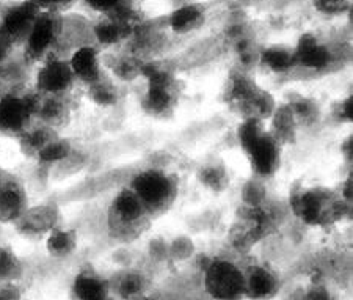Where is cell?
<instances>
[{
	"label": "cell",
	"mask_w": 353,
	"mask_h": 300,
	"mask_svg": "<svg viewBox=\"0 0 353 300\" xmlns=\"http://www.w3.org/2000/svg\"><path fill=\"white\" fill-rule=\"evenodd\" d=\"M239 143L247 152L256 177L269 178L278 172L281 163V145L272 137L270 132H265L263 121L245 118L239 128Z\"/></svg>",
	"instance_id": "1"
},
{
	"label": "cell",
	"mask_w": 353,
	"mask_h": 300,
	"mask_svg": "<svg viewBox=\"0 0 353 300\" xmlns=\"http://www.w3.org/2000/svg\"><path fill=\"white\" fill-rule=\"evenodd\" d=\"M290 208L303 223L310 226H327L338 222L347 212L349 205L332 190L310 188L292 195Z\"/></svg>",
	"instance_id": "2"
},
{
	"label": "cell",
	"mask_w": 353,
	"mask_h": 300,
	"mask_svg": "<svg viewBox=\"0 0 353 300\" xmlns=\"http://www.w3.org/2000/svg\"><path fill=\"white\" fill-rule=\"evenodd\" d=\"M141 74L148 81V90L141 101L145 112L156 118L172 115L179 99V88L174 76L156 63H143Z\"/></svg>",
	"instance_id": "3"
},
{
	"label": "cell",
	"mask_w": 353,
	"mask_h": 300,
	"mask_svg": "<svg viewBox=\"0 0 353 300\" xmlns=\"http://www.w3.org/2000/svg\"><path fill=\"white\" fill-rule=\"evenodd\" d=\"M226 98L239 110L243 112L245 117L261 121L272 117L273 110L276 109L273 96L261 88L253 79L243 74H237L231 79L230 87L226 90Z\"/></svg>",
	"instance_id": "4"
},
{
	"label": "cell",
	"mask_w": 353,
	"mask_h": 300,
	"mask_svg": "<svg viewBox=\"0 0 353 300\" xmlns=\"http://www.w3.org/2000/svg\"><path fill=\"white\" fill-rule=\"evenodd\" d=\"M130 189L143 203L148 214L165 211L176 197V181L161 170H146L137 174Z\"/></svg>",
	"instance_id": "5"
},
{
	"label": "cell",
	"mask_w": 353,
	"mask_h": 300,
	"mask_svg": "<svg viewBox=\"0 0 353 300\" xmlns=\"http://www.w3.org/2000/svg\"><path fill=\"white\" fill-rule=\"evenodd\" d=\"M204 286L215 300H242L245 297L243 270L228 259H214L204 272Z\"/></svg>",
	"instance_id": "6"
},
{
	"label": "cell",
	"mask_w": 353,
	"mask_h": 300,
	"mask_svg": "<svg viewBox=\"0 0 353 300\" xmlns=\"http://www.w3.org/2000/svg\"><path fill=\"white\" fill-rule=\"evenodd\" d=\"M39 99L38 94H5L0 98V134L19 135L30 126L37 117Z\"/></svg>",
	"instance_id": "7"
},
{
	"label": "cell",
	"mask_w": 353,
	"mask_h": 300,
	"mask_svg": "<svg viewBox=\"0 0 353 300\" xmlns=\"http://www.w3.org/2000/svg\"><path fill=\"white\" fill-rule=\"evenodd\" d=\"M61 19L57 13L39 11L35 22L24 38L26 55L30 60H43L48 57L61 37Z\"/></svg>",
	"instance_id": "8"
},
{
	"label": "cell",
	"mask_w": 353,
	"mask_h": 300,
	"mask_svg": "<svg viewBox=\"0 0 353 300\" xmlns=\"http://www.w3.org/2000/svg\"><path fill=\"white\" fill-rule=\"evenodd\" d=\"M76 79L72 76L68 60L49 54L44 57L35 76V88L39 94L59 96L65 94L72 87Z\"/></svg>",
	"instance_id": "9"
},
{
	"label": "cell",
	"mask_w": 353,
	"mask_h": 300,
	"mask_svg": "<svg viewBox=\"0 0 353 300\" xmlns=\"http://www.w3.org/2000/svg\"><path fill=\"white\" fill-rule=\"evenodd\" d=\"M38 14L39 10L30 0L10 5L0 18V37L7 39L10 44L16 39H24Z\"/></svg>",
	"instance_id": "10"
},
{
	"label": "cell",
	"mask_w": 353,
	"mask_h": 300,
	"mask_svg": "<svg viewBox=\"0 0 353 300\" xmlns=\"http://www.w3.org/2000/svg\"><path fill=\"white\" fill-rule=\"evenodd\" d=\"M146 214V208L132 189H124L119 192L110 208L112 223L121 233H129V231L135 230V226L143 222Z\"/></svg>",
	"instance_id": "11"
},
{
	"label": "cell",
	"mask_w": 353,
	"mask_h": 300,
	"mask_svg": "<svg viewBox=\"0 0 353 300\" xmlns=\"http://www.w3.org/2000/svg\"><path fill=\"white\" fill-rule=\"evenodd\" d=\"M60 222L59 208L52 203H39L37 206H27L24 214L14 223L22 236L35 237L48 234Z\"/></svg>",
	"instance_id": "12"
},
{
	"label": "cell",
	"mask_w": 353,
	"mask_h": 300,
	"mask_svg": "<svg viewBox=\"0 0 353 300\" xmlns=\"http://www.w3.org/2000/svg\"><path fill=\"white\" fill-rule=\"evenodd\" d=\"M27 201L26 188L18 178L10 174L0 186V223L14 225L18 222L28 206Z\"/></svg>",
	"instance_id": "13"
},
{
	"label": "cell",
	"mask_w": 353,
	"mask_h": 300,
	"mask_svg": "<svg viewBox=\"0 0 353 300\" xmlns=\"http://www.w3.org/2000/svg\"><path fill=\"white\" fill-rule=\"evenodd\" d=\"M294 55L297 65L314 71L325 70L333 61L332 49L312 33H306L299 39L297 46L294 49Z\"/></svg>",
	"instance_id": "14"
},
{
	"label": "cell",
	"mask_w": 353,
	"mask_h": 300,
	"mask_svg": "<svg viewBox=\"0 0 353 300\" xmlns=\"http://www.w3.org/2000/svg\"><path fill=\"white\" fill-rule=\"evenodd\" d=\"M245 297L252 300H267L273 297L280 288V280L272 269L264 264H253L243 270Z\"/></svg>",
	"instance_id": "15"
},
{
	"label": "cell",
	"mask_w": 353,
	"mask_h": 300,
	"mask_svg": "<svg viewBox=\"0 0 353 300\" xmlns=\"http://www.w3.org/2000/svg\"><path fill=\"white\" fill-rule=\"evenodd\" d=\"M70 68L72 71V76L76 81H81L83 83H93L99 81L101 76V59L98 49L93 46H81L74 50L72 55L68 60Z\"/></svg>",
	"instance_id": "16"
},
{
	"label": "cell",
	"mask_w": 353,
	"mask_h": 300,
	"mask_svg": "<svg viewBox=\"0 0 353 300\" xmlns=\"http://www.w3.org/2000/svg\"><path fill=\"white\" fill-rule=\"evenodd\" d=\"M110 286L101 275L94 272H79L71 283V296L74 300H102L109 297Z\"/></svg>",
	"instance_id": "17"
},
{
	"label": "cell",
	"mask_w": 353,
	"mask_h": 300,
	"mask_svg": "<svg viewBox=\"0 0 353 300\" xmlns=\"http://www.w3.org/2000/svg\"><path fill=\"white\" fill-rule=\"evenodd\" d=\"M206 21V10L201 3L192 2L179 5L173 10V13L168 18V26L178 35L195 32Z\"/></svg>",
	"instance_id": "18"
},
{
	"label": "cell",
	"mask_w": 353,
	"mask_h": 300,
	"mask_svg": "<svg viewBox=\"0 0 353 300\" xmlns=\"http://www.w3.org/2000/svg\"><path fill=\"white\" fill-rule=\"evenodd\" d=\"M77 236L76 231L60 223L46 234V250L54 258H68L76 252Z\"/></svg>",
	"instance_id": "19"
},
{
	"label": "cell",
	"mask_w": 353,
	"mask_h": 300,
	"mask_svg": "<svg viewBox=\"0 0 353 300\" xmlns=\"http://www.w3.org/2000/svg\"><path fill=\"white\" fill-rule=\"evenodd\" d=\"M270 118H272L270 135L278 141V143L280 145L290 143V141L295 140V137H297L299 123L295 120L294 113L288 104L276 107V109L273 110Z\"/></svg>",
	"instance_id": "20"
},
{
	"label": "cell",
	"mask_w": 353,
	"mask_h": 300,
	"mask_svg": "<svg viewBox=\"0 0 353 300\" xmlns=\"http://www.w3.org/2000/svg\"><path fill=\"white\" fill-rule=\"evenodd\" d=\"M261 65L265 66L270 72L275 74H283L292 70L297 65L294 55V49L286 46H269L261 52Z\"/></svg>",
	"instance_id": "21"
},
{
	"label": "cell",
	"mask_w": 353,
	"mask_h": 300,
	"mask_svg": "<svg viewBox=\"0 0 353 300\" xmlns=\"http://www.w3.org/2000/svg\"><path fill=\"white\" fill-rule=\"evenodd\" d=\"M55 135L57 134L54 131V128H50L44 123L33 128L28 126L26 131L19 135V143H21L22 152L35 157L38 154V151L41 150L48 141L52 140Z\"/></svg>",
	"instance_id": "22"
},
{
	"label": "cell",
	"mask_w": 353,
	"mask_h": 300,
	"mask_svg": "<svg viewBox=\"0 0 353 300\" xmlns=\"http://www.w3.org/2000/svg\"><path fill=\"white\" fill-rule=\"evenodd\" d=\"M68 115V104L63 99V94L59 96H46L39 99L37 117L41 118V121L48 126L54 128V124L63 121Z\"/></svg>",
	"instance_id": "23"
},
{
	"label": "cell",
	"mask_w": 353,
	"mask_h": 300,
	"mask_svg": "<svg viewBox=\"0 0 353 300\" xmlns=\"http://www.w3.org/2000/svg\"><path fill=\"white\" fill-rule=\"evenodd\" d=\"M72 152V145L66 139H61L59 135L48 141L41 150L38 151L35 159L46 166H55V163L65 162Z\"/></svg>",
	"instance_id": "24"
},
{
	"label": "cell",
	"mask_w": 353,
	"mask_h": 300,
	"mask_svg": "<svg viewBox=\"0 0 353 300\" xmlns=\"http://www.w3.org/2000/svg\"><path fill=\"white\" fill-rule=\"evenodd\" d=\"M24 274V264L8 246H0V281H18Z\"/></svg>",
	"instance_id": "25"
},
{
	"label": "cell",
	"mask_w": 353,
	"mask_h": 300,
	"mask_svg": "<svg viewBox=\"0 0 353 300\" xmlns=\"http://www.w3.org/2000/svg\"><path fill=\"white\" fill-rule=\"evenodd\" d=\"M198 179L204 188L214 192H221L228 188V172L221 163L209 162L206 166H203L198 172Z\"/></svg>",
	"instance_id": "26"
},
{
	"label": "cell",
	"mask_w": 353,
	"mask_h": 300,
	"mask_svg": "<svg viewBox=\"0 0 353 300\" xmlns=\"http://www.w3.org/2000/svg\"><path fill=\"white\" fill-rule=\"evenodd\" d=\"M88 98L93 101L94 104L109 107V106H115L118 103L119 92L112 82L101 77L99 81L88 85Z\"/></svg>",
	"instance_id": "27"
},
{
	"label": "cell",
	"mask_w": 353,
	"mask_h": 300,
	"mask_svg": "<svg viewBox=\"0 0 353 300\" xmlns=\"http://www.w3.org/2000/svg\"><path fill=\"white\" fill-rule=\"evenodd\" d=\"M145 290V280L140 274H126L118 283V294L126 300H135Z\"/></svg>",
	"instance_id": "28"
},
{
	"label": "cell",
	"mask_w": 353,
	"mask_h": 300,
	"mask_svg": "<svg viewBox=\"0 0 353 300\" xmlns=\"http://www.w3.org/2000/svg\"><path fill=\"white\" fill-rule=\"evenodd\" d=\"M288 106L290 107V110H292L295 120H297L299 124L314 121L319 115V109L312 99L297 98L294 103H290Z\"/></svg>",
	"instance_id": "29"
},
{
	"label": "cell",
	"mask_w": 353,
	"mask_h": 300,
	"mask_svg": "<svg viewBox=\"0 0 353 300\" xmlns=\"http://www.w3.org/2000/svg\"><path fill=\"white\" fill-rule=\"evenodd\" d=\"M316 11L323 16H344L349 14L352 10L350 0H312Z\"/></svg>",
	"instance_id": "30"
},
{
	"label": "cell",
	"mask_w": 353,
	"mask_h": 300,
	"mask_svg": "<svg viewBox=\"0 0 353 300\" xmlns=\"http://www.w3.org/2000/svg\"><path fill=\"white\" fill-rule=\"evenodd\" d=\"M265 197H267V192H265L264 184L261 183V181H258V179L248 181V183L243 186L242 198H243L245 206H248V208L263 206Z\"/></svg>",
	"instance_id": "31"
},
{
	"label": "cell",
	"mask_w": 353,
	"mask_h": 300,
	"mask_svg": "<svg viewBox=\"0 0 353 300\" xmlns=\"http://www.w3.org/2000/svg\"><path fill=\"white\" fill-rule=\"evenodd\" d=\"M141 66L139 61H135L132 59H118L113 65V72H115L117 77L123 79V81H132L139 74H141Z\"/></svg>",
	"instance_id": "32"
},
{
	"label": "cell",
	"mask_w": 353,
	"mask_h": 300,
	"mask_svg": "<svg viewBox=\"0 0 353 300\" xmlns=\"http://www.w3.org/2000/svg\"><path fill=\"white\" fill-rule=\"evenodd\" d=\"M90 10L96 11L101 14H110L113 11L118 10L121 5L126 3V0H83Z\"/></svg>",
	"instance_id": "33"
},
{
	"label": "cell",
	"mask_w": 353,
	"mask_h": 300,
	"mask_svg": "<svg viewBox=\"0 0 353 300\" xmlns=\"http://www.w3.org/2000/svg\"><path fill=\"white\" fill-rule=\"evenodd\" d=\"M193 252V246L189 237H178L172 246L168 247V254H172L174 259L189 258Z\"/></svg>",
	"instance_id": "34"
},
{
	"label": "cell",
	"mask_w": 353,
	"mask_h": 300,
	"mask_svg": "<svg viewBox=\"0 0 353 300\" xmlns=\"http://www.w3.org/2000/svg\"><path fill=\"white\" fill-rule=\"evenodd\" d=\"M39 11H48V13H60L61 10L70 7L74 0H30Z\"/></svg>",
	"instance_id": "35"
},
{
	"label": "cell",
	"mask_w": 353,
	"mask_h": 300,
	"mask_svg": "<svg viewBox=\"0 0 353 300\" xmlns=\"http://www.w3.org/2000/svg\"><path fill=\"white\" fill-rule=\"evenodd\" d=\"M0 300H22L18 281H0Z\"/></svg>",
	"instance_id": "36"
},
{
	"label": "cell",
	"mask_w": 353,
	"mask_h": 300,
	"mask_svg": "<svg viewBox=\"0 0 353 300\" xmlns=\"http://www.w3.org/2000/svg\"><path fill=\"white\" fill-rule=\"evenodd\" d=\"M336 118H338L339 121L352 123V118H353V101H352V96H349V98H345L343 103H339L338 109H336Z\"/></svg>",
	"instance_id": "37"
},
{
	"label": "cell",
	"mask_w": 353,
	"mask_h": 300,
	"mask_svg": "<svg viewBox=\"0 0 353 300\" xmlns=\"http://www.w3.org/2000/svg\"><path fill=\"white\" fill-rule=\"evenodd\" d=\"M306 300H333V297L325 286L314 285L306 294Z\"/></svg>",
	"instance_id": "38"
},
{
	"label": "cell",
	"mask_w": 353,
	"mask_h": 300,
	"mask_svg": "<svg viewBox=\"0 0 353 300\" xmlns=\"http://www.w3.org/2000/svg\"><path fill=\"white\" fill-rule=\"evenodd\" d=\"M8 48H10V43L7 41V39H3L2 37H0V65H2L5 59H7Z\"/></svg>",
	"instance_id": "39"
},
{
	"label": "cell",
	"mask_w": 353,
	"mask_h": 300,
	"mask_svg": "<svg viewBox=\"0 0 353 300\" xmlns=\"http://www.w3.org/2000/svg\"><path fill=\"white\" fill-rule=\"evenodd\" d=\"M344 154H345V157H347V161H350L352 162V150H353V140H352V137H349L345 140V145H344Z\"/></svg>",
	"instance_id": "40"
},
{
	"label": "cell",
	"mask_w": 353,
	"mask_h": 300,
	"mask_svg": "<svg viewBox=\"0 0 353 300\" xmlns=\"http://www.w3.org/2000/svg\"><path fill=\"white\" fill-rule=\"evenodd\" d=\"M8 177H10V174H8L7 172H5V170H3L2 167H0V186H2V184L5 183V181L8 179Z\"/></svg>",
	"instance_id": "41"
},
{
	"label": "cell",
	"mask_w": 353,
	"mask_h": 300,
	"mask_svg": "<svg viewBox=\"0 0 353 300\" xmlns=\"http://www.w3.org/2000/svg\"><path fill=\"white\" fill-rule=\"evenodd\" d=\"M176 3V7H179V5H184V3H192V2H196V0H173Z\"/></svg>",
	"instance_id": "42"
},
{
	"label": "cell",
	"mask_w": 353,
	"mask_h": 300,
	"mask_svg": "<svg viewBox=\"0 0 353 300\" xmlns=\"http://www.w3.org/2000/svg\"><path fill=\"white\" fill-rule=\"evenodd\" d=\"M102 300H112V299H110V297H107V299H102Z\"/></svg>",
	"instance_id": "43"
}]
</instances>
